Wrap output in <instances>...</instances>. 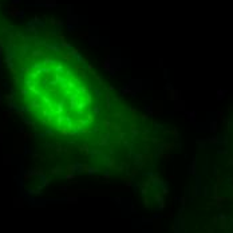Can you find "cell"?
I'll list each match as a JSON object with an SVG mask.
<instances>
[{"instance_id": "cell-1", "label": "cell", "mask_w": 233, "mask_h": 233, "mask_svg": "<svg viewBox=\"0 0 233 233\" xmlns=\"http://www.w3.org/2000/svg\"><path fill=\"white\" fill-rule=\"evenodd\" d=\"M23 105L43 126L76 133L94 117L93 95L71 64L56 51L34 48L19 63Z\"/></svg>"}]
</instances>
